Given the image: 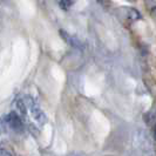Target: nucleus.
<instances>
[{
  "instance_id": "nucleus-1",
  "label": "nucleus",
  "mask_w": 156,
  "mask_h": 156,
  "mask_svg": "<svg viewBox=\"0 0 156 156\" xmlns=\"http://www.w3.org/2000/svg\"><path fill=\"white\" fill-rule=\"evenodd\" d=\"M116 16L119 20L125 26H130L133 23L141 19V13L134 7H120L116 9Z\"/></svg>"
},
{
  "instance_id": "nucleus-7",
  "label": "nucleus",
  "mask_w": 156,
  "mask_h": 156,
  "mask_svg": "<svg viewBox=\"0 0 156 156\" xmlns=\"http://www.w3.org/2000/svg\"><path fill=\"white\" fill-rule=\"evenodd\" d=\"M129 1H136V0H129Z\"/></svg>"
},
{
  "instance_id": "nucleus-4",
  "label": "nucleus",
  "mask_w": 156,
  "mask_h": 156,
  "mask_svg": "<svg viewBox=\"0 0 156 156\" xmlns=\"http://www.w3.org/2000/svg\"><path fill=\"white\" fill-rule=\"evenodd\" d=\"M143 119H144L146 125L148 126V127H153V128H154V126H155V113H154V112H148V113H146Z\"/></svg>"
},
{
  "instance_id": "nucleus-5",
  "label": "nucleus",
  "mask_w": 156,
  "mask_h": 156,
  "mask_svg": "<svg viewBox=\"0 0 156 156\" xmlns=\"http://www.w3.org/2000/svg\"><path fill=\"white\" fill-rule=\"evenodd\" d=\"M75 2L76 0H59V6L63 11H69Z\"/></svg>"
},
{
  "instance_id": "nucleus-2",
  "label": "nucleus",
  "mask_w": 156,
  "mask_h": 156,
  "mask_svg": "<svg viewBox=\"0 0 156 156\" xmlns=\"http://www.w3.org/2000/svg\"><path fill=\"white\" fill-rule=\"evenodd\" d=\"M5 121L9 126V128L13 129L14 132H23V121L16 112H11L7 116L5 117Z\"/></svg>"
},
{
  "instance_id": "nucleus-6",
  "label": "nucleus",
  "mask_w": 156,
  "mask_h": 156,
  "mask_svg": "<svg viewBox=\"0 0 156 156\" xmlns=\"http://www.w3.org/2000/svg\"><path fill=\"white\" fill-rule=\"evenodd\" d=\"M0 155H5V156L13 155V153H12V151H9V150H7V149H4V148H1V147H0Z\"/></svg>"
},
{
  "instance_id": "nucleus-3",
  "label": "nucleus",
  "mask_w": 156,
  "mask_h": 156,
  "mask_svg": "<svg viewBox=\"0 0 156 156\" xmlns=\"http://www.w3.org/2000/svg\"><path fill=\"white\" fill-rule=\"evenodd\" d=\"M60 35H61V38H62L70 47H74V48H78V49H82V48H83L82 42H81L75 35H72V34L67 33L66 31H62V30L60 31Z\"/></svg>"
}]
</instances>
